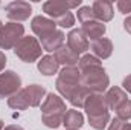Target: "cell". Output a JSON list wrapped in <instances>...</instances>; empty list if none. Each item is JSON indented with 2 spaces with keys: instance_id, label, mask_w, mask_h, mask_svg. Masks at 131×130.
I'll use <instances>...</instances> for the list:
<instances>
[{
  "instance_id": "d6a6232c",
  "label": "cell",
  "mask_w": 131,
  "mask_h": 130,
  "mask_svg": "<svg viewBox=\"0 0 131 130\" xmlns=\"http://www.w3.org/2000/svg\"><path fill=\"white\" fill-rule=\"evenodd\" d=\"M122 130H131V124L125 123V126H124V129H122Z\"/></svg>"
},
{
  "instance_id": "9c48e42d",
  "label": "cell",
  "mask_w": 131,
  "mask_h": 130,
  "mask_svg": "<svg viewBox=\"0 0 131 130\" xmlns=\"http://www.w3.org/2000/svg\"><path fill=\"white\" fill-rule=\"evenodd\" d=\"M81 5V0H73V2H57V0H49L43 3V12H46L49 17H52V20H57L58 17H61L66 14L69 9L72 8H78Z\"/></svg>"
},
{
  "instance_id": "f1b7e54d",
  "label": "cell",
  "mask_w": 131,
  "mask_h": 130,
  "mask_svg": "<svg viewBox=\"0 0 131 130\" xmlns=\"http://www.w3.org/2000/svg\"><path fill=\"white\" fill-rule=\"evenodd\" d=\"M122 86H124V90H125V92L131 94V75H128V77H125V78H124Z\"/></svg>"
},
{
  "instance_id": "ac0fdd59",
  "label": "cell",
  "mask_w": 131,
  "mask_h": 130,
  "mask_svg": "<svg viewBox=\"0 0 131 130\" xmlns=\"http://www.w3.org/2000/svg\"><path fill=\"white\" fill-rule=\"evenodd\" d=\"M55 58L58 61V64H63L64 67L67 66H76L79 63V55L75 54L69 46L63 44L57 52H55Z\"/></svg>"
},
{
  "instance_id": "9a60e30c",
  "label": "cell",
  "mask_w": 131,
  "mask_h": 130,
  "mask_svg": "<svg viewBox=\"0 0 131 130\" xmlns=\"http://www.w3.org/2000/svg\"><path fill=\"white\" fill-rule=\"evenodd\" d=\"M90 49H92V52H93V55H95L96 58H99V60H107V58H110L111 54H113V43H111L110 38L102 37V38H99V40L92 41Z\"/></svg>"
},
{
  "instance_id": "30bf717a",
  "label": "cell",
  "mask_w": 131,
  "mask_h": 130,
  "mask_svg": "<svg viewBox=\"0 0 131 130\" xmlns=\"http://www.w3.org/2000/svg\"><path fill=\"white\" fill-rule=\"evenodd\" d=\"M66 112V103L55 94H47L41 103V115H64Z\"/></svg>"
},
{
  "instance_id": "277c9868",
  "label": "cell",
  "mask_w": 131,
  "mask_h": 130,
  "mask_svg": "<svg viewBox=\"0 0 131 130\" xmlns=\"http://www.w3.org/2000/svg\"><path fill=\"white\" fill-rule=\"evenodd\" d=\"M81 84L92 94H104L110 86V78L102 66L81 73Z\"/></svg>"
},
{
  "instance_id": "603a6c76",
  "label": "cell",
  "mask_w": 131,
  "mask_h": 130,
  "mask_svg": "<svg viewBox=\"0 0 131 130\" xmlns=\"http://www.w3.org/2000/svg\"><path fill=\"white\" fill-rule=\"evenodd\" d=\"M63 116L64 115H41V123L49 129H58L63 126Z\"/></svg>"
},
{
  "instance_id": "f546056e",
  "label": "cell",
  "mask_w": 131,
  "mask_h": 130,
  "mask_svg": "<svg viewBox=\"0 0 131 130\" xmlns=\"http://www.w3.org/2000/svg\"><path fill=\"white\" fill-rule=\"evenodd\" d=\"M124 29L131 35V15H128V17L124 20Z\"/></svg>"
},
{
  "instance_id": "52a82bcc",
  "label": "cell",
  "mask_w": 131,
  "mask_h": 130,
  "mask_svg": "<svg viewBox=\"0 0 131 130\" xmlns=\"http://www.w3.org/2000/svg\"><path fill=\"white\" fill-rule=\"evenodd\" d=\"M21 89V78L14 70H5L0 73V99L11 98Z\"/></svg>"
},
{
  "instance_id": "8992f818",
  "label": "cell",
  "mask_w": 131,
  "mask_h": 130,
  "mask_svg": "<svg viewBox=\"0 0 131 130\" xmlns=\"http://www.w3.org/2000/svg\"><path fill=\"white\" fill-rule=\"evenodd\" d=\"M23 37H25V26L23 25L14 23V22L3 25V28L0 31V49H5V51L14 49Z\"/></svg>"
},
{
  "instance_id": "3957f363",
  "label": "cell",
  "mask_w": 131,
  "mask_h": 130,
  "mask_svg": "<svg viewBox=\"0 0 131 130\" xmlns=\"http://www.w3.org/2000/svg\"><path fill=\"white\" fill-rule=\"evenodd\" d=\"M79 84H81V72H79V69L76 66H67V67H63L60 70L55 87L66 99H69L70 95L73 94V90Z\"/></svg>"
},
{
  "instance_id": "ba28073f",
  "label": "cell",
  "mask_w": 131,
  "mask_h": 130,
  "mask_svg": "<svg viewBox=\"0 0 131 130\" xmlns=\"http://www.w3.org/2000/svg\"><path fill=\"white\" fill-rule=\"evenodd\" d=\"M5 12H6V17L14 22V23H18V22H25L31 17L32 14V6L29 2H23V0H15V2H11L5 6Z\"/></svg>"
},
{
  "instance_id": "7402d4cb",
  "label": "cell",
  "mask_w": 131,
  "mask_h": 130,
  "mask_svg": "<svg viewBox=\"0 0 131 130\" xmlns=\"http://www.w3.org/2000/svg\"><path fill=\"white\" fill-rule=\"evenodd\" d=\"M78 69H79V72L82 73V72H87V70H90V69H95V67H99L101 64V60L96 58L93 54H85V55H82L81 58H79V63H78Z\"/></svg>"
},
{
  "instance_id": "cb8c5ba5",
  "label": "cell",
  "mask_w": 131,
  "mask_h": 130,
  "mask_svg": "<svg viewBox=\"0 0 131 130\" xmlns=\"http://www.w3.org/2000/svg\"><path fill=\"white\" fill-rule=\"evenodd\" d=\"M116 113H117V118L122 121L131 119V99H127L124 104H121L119 109L116 110Z\"/></svg>"
},
{
  "instance_id": "7c38bea8",
  "label": "cell",
  "mask_w": 131,
  "mask_h": 130,
  "mask_svg": "<svg viewBox=\"0 0 131 130\" xmlns=\"http://www.w3.org/2000/svg\"><path fill=\"white\" fill-rule=\"evenodd\" d=\"M67 46L75 52V54H84L87 49H90L89 40L84 35V32L81 29H72L67 34Z\"/></svg>"
},
{
  "instance_id": "44dd1931",
  "label": "cell",
  "mask_w": 131,
  "mask_h": 130,
  "mask_svg": "<svg viewBox=\"0 0 131 130\" xmlns=\"http://www.w3.org/2000/svg\"><path fill=\"white\" fill-rule=\"evenodd\" d=\"M92 95V92L87 89V87H84L82 84H79L75 90H73V94L70 95L69 98V101H70V104L73 106V107H78V109H84V104H85V101H87V98Z\"/></svg>"
},
{
  "instance_id": "8fae6325",
  "label": "cell",
  "mask_w": 131,
  "mask_h": 130,
  "mask_svg": "<svg viewBox=\"0 0 131 130\" xmlns=\"http://www.w3.org/2000/svg\"><path fill=\"white\" fill-rule=\"evenodd\" d=\"M31 28H32L34 34L41 40L44 37H47L49 34H52L53 31H57V23L49 18V17H44V15H37L32 18V23H31Z\"/></svg>"
},
{
  "instance_id": "ffe728a7",
  "label": "cell",
  "mask_w": 131,
  "mask_h": 130,
  "mask_svg": "<svg viewBox=\"0 0 131 130\" xmlns=\"http://www.w3.org/2000/svg\"><path fill=\"white\" fill-rule=\"evenodd\" d=\"M37 67H38L40 73H43V75H46V77H50V75H53V73L58 72L60 64H58L55 55H44V57L40 58Z\"/></svg>"
},
{
  "instance_id": "7a4b0ae2",
  "label": "cell",
  "mask_w": 131,
  "mask_h": 130,
  "mask_svg": "<svg viewBox=\"0 0 131 130\" xmlns=\"http://www.w3.org/2000/svg\"><path fill=\"white\" fill-rule=\"evenodd\" d=\"M46 87L40 84H29L20 89L15 95L8 98V106L14 110H26L28 107H38L46 97Z\"/></svg>"
},
{
  "instance_id": "e575fe53",
  "label": "cell",
  "mask_w": 131,
  "mask_h": 130,
  "mask_svg": "<svg viewBox=\"0 0 131 130\" xmlns=\"http://www.w3.org/2000/svg\"><path fill=\"white\" fill-rule=\"evenodd\" d=\"M2 28H3V25H2V22H0V31H2Z\"/></svg>"
},
{
  "instance_id": "d6986e66",
  "label": "cell",
  "mask_w": 131,
  "mask_h": 130,
  "mask_svg": "<svg viewBox=\"0 0 131 130\" xmlns=\"http://www.w3.org/2000/svg\"><path fill=\"white\" fill-rule=\"evenodd\" d=\"M63 126L66 130H79L84 126V115L79 110H67L63 116Z\"/></svg>"
},
{
  "instance_id": "6da1fadb",
  "label": "cell",
  "mask_w": 131,
  "mask_h": 130,
  "mask_svg": "<svg viewBox=\"0 0 131 130\" xmlns=\"http://www.w3.org/2000/svg\"><path fill=\"white\" fill-rule=\"evenodd\" d=\"M84 110L89 116V124L95 130H104L110 123L108 106L102 94H92L84 104Z\"/></svg>"
},
{
  "instance_id": "d4e9b609",
  "label": "cell",
  "mask_w": 131,
  "mask_h": 130,
  "mask_svg": "<svg viewBox=\"0 0 131 130\" xmlns=\"http://www.w3.org/2000/svg\"><path fill=\"white\" fill-rule=\"evenodd\" d=\"M78 20H79L81 23H87V22L95 20L92 6H81V8L78 9Z\"/></svg>"
},
{
  "instance_id": "2e32d148",
  "label": "cell",
  "mask_w": 131,
  "mask_h": 130,
  "mask_svg": "<svg viewBox=\"0 0 131 130\" xmlns=\"http://www.w3.org/2000/svg\"><path fill=\"white\" fill-rule=\"evenodd\" d=\"M105 101H107V106H108V110H117L121 104H124L128 97H127V92L117 86H113L107 90V94L104 95Z\"/></svg>"
},
{
  "instance_id": "4dcf8cb0",
  "label": "cell",
  "mask_w": 131,
  "mask_h": 130,
  "mask_svg": "<svg viewBox=\"0 0 131 130\" xmlns=\"http://www.w3.org/2000/svg\"><path fill=\"white\" fill-rule=\"evenodd\" d=\"M5 66H6V57H5V54H3V52L0 51V73L3 72Z\"/></svg>"
},
{
  "instance_id": "1f68e13d",
  "label": "cell",
  "mask_w": 131,
  "mask_h": 130,
  "mask_svg": "<svg viewBox=\"0 0 131 130\" xmlns=\"http://www.w3.org/2000/svg\"><path fill=\"white\" fill-rule=\"evenodd\" d=\"M3 130H25L21 126H15V124H11V126H6Z\"/></svg>"
},
{
  "instance_id": "836d02e7",
  "label": "cell",
  "mask_w": 131,
  "mask_h": 130,
  "mask_svg": "<svg viewBox=\"0 0 131 130\" xmlns=\"http://www.w3.org/2000/svg\"><path fill=\"white\" fill-rule=\"evenodd\" d=\"M3 129H5V124H3V121L0 119V130H3Z\"/></svg>"
},
{
  "instance_id": "83f0119b",
  "label": "cell",
  "mask_w": 131,
  "mask_h": 130,
  "mask_svg": "<svg viewBox=\"0 0 131 130\" xmlns=\"http://www.w3.org/2000/svg\"><path fill=\"white\" fill-rule=\"evenodd\" d=\"M125 123H127V121H122V119H119V118H114V119L110 121L108 130H122L124 126H125Z\"/></svg>"
},
{
  "instance_id": "4316f807",
  "label": "cell",
  "mask_w": 131,
  "mask_h": 130,
  "mask_svg": "<svg viewBox=\"0 0 131 130\" xmlns=\"http://www.w3.org/2000/svg\"><path fill=\"white\" fill-rule=\"evenodd\" d=\"M116 5L122 14H130L131 12V0H119Z\"/></svg>"
},
{
  "instance_id": "484cf974",
  "label": "cell",
  "mask_w": 131,
  "mask_h": 130,
  "mask_svg": "<svg viewBox=\"0 0 131 130\" xmlns=\"http://www.w3.org/2000/svg\"><path fill=\"white\" fill-rule=\"evenodd\" d=\"M58 26H61V28H72L73 25H75V15L70 12V11H67L66 14H63L61 17H58L57 20H53Z\"/></svg>"
},
{
  "instance_id": "4fadbf2b",
  "label": "cell",
  "mask_w": 131,
  "mask_h": 130,
  "mask_svg": "<svg viewBox=\"0 0 131 130\" xmlns=\"http://www.w3.org/2000/svg\"><path fill=\"white\" fill-rule=\"evenodd\" d=\"M92 9H93L95 20H98L101 23H107V22L113 20L114 8H113L111 2H108V0H96V2H93Z\"/></svg>"
},
{
  "instance_id": "e0dca14e",
  "label": "cell",
  "mask_w": 131,
  "mask_h": 130,
  "mask_svg": "<svg viewBox=\"0 0 131 130\" xmlns=\"http://www.w3.org/2000/svg\"><path fill=\"white\" fill-rule=\"evenodd\" d=\"M81 31L84 32V35L87 37V40H99L102 38L105 32H107V26L104 23H101L98 20H92V22H87V23H82V28Z\"/></svg>"
},
{
  "instance_id": "5b68a950",
  "label": "cell",
  "mask_w": 131,
  "mask_h": 130,
  "mask_svg": "<svg viewBox=\"0 0 131 130\" xmlns=\"http://www.w3.org/2000/svg\"><path fill=\"white\" fill-rule=\"evenodd\" d=\"M14 52H15V55L21 61H25V63H34V61H38L41 58L43 48H41L40 41L35 37L25 35L17 43V46L14 48Z\"/></svg>"
},
{
  "instance_id": "5bb4252c",
  "label": "cell",
  "mask_w": 131,
  "mask_h": 130,
  "mask_svg": "<svg viewBox=\"0 0 131 130\" xmlns=\"http://www.w3.org/2000/svg\"><path fill=\"white\" fill-rule=\"evenodd\" d=\"M64 41H66L64 32L60 31V29H57V31H53L52 34H49L47 37L41 38V40H40V44H41L43 51H47V52H57V51L64 44Z\"/></svg>"
}]
</instances>
